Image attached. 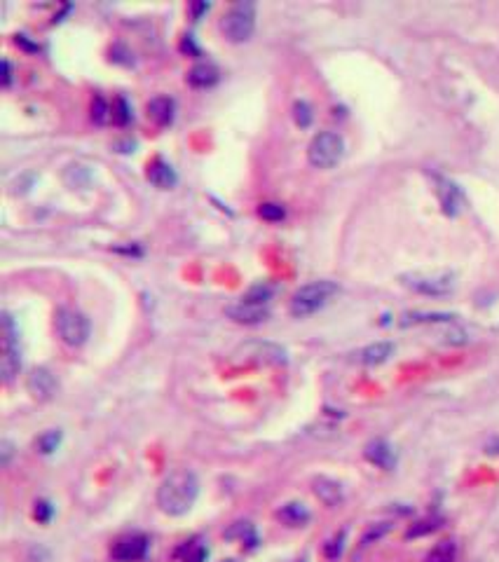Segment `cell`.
Here are the masks:
<instances>
[{"label": "cell", "instance_id": "cell-21", "mask_svg": "<svg viewBox=\"0 0 499 562\" xmlns=\"http://www.w3.org/2000/svg\"><path fill=\"white\" fill-rule=\"evenodd\" d=\"M111 118H113L115 125H120V127H125L127 122L132 120V108H129L127 99H122V96L115 99V103L111 108Z\"/></svg>", "mask_w": 499, "mask_h": 562}, {"label": "cell", "instance_id": "cell-5", "mask_svg": "<svg viewBox=\"0 0 499 562\" xmlns=\"http://www.w3.org/2000/svg\"><path fill=\"white\" fill-rule=\"evenodd\" d=\"M403 286L413 288L415 293L441 298L452 293L455 288V274L452 272H408L401 276Z\"/></svg>", "mask_w": 499, "mask_h": 562}, {"label": "cell", "instance_id": "cell-24", "mask_svg": "<svg viewBox=\"0 0 499 562\" xmlns=\"http://www.w3.org/2000/svg\"><path fill=\"white\" fill-rule=\"evenodd\" d=\"M293 120H296V125L298 127H303L307 129L312 125V120H314V115H312V106L303 101V99H298V101L293 103Z\"/></svg>", "mask_w": 499, "mask_h": 562}, {"label": "cell", "instance_id": "cell-9", "mask_svg": "<svg viewBox=\"0 0 499 562\" xmlns=\"http://www.w3.org/2000/svg\"><path fill=\"white\" fill-rule=\"evenodd\" d=\"M244 354V361H251V364H263V366H279L286 364V352H284L279 344L272 342H249L240 349Z\"/></svg>", "mask_w": 499, "mask_h": 562}, {"label": "cell", "instance_id": "cell-28", "mask_svg": "<svg viewBox=\"0 0 499 562\" xmlns=\"http://www.w3.org/2000/svg\"><path fill=\"white\" fill-rule=\"evenodd\" d=\"M452 314H408L403 317V326L408 323H436V321H452Z\"/></svg>", "mask_w": 499, "mask_h": 562}, {"label": "cell", "instance_id": "cell-32", "mask_svg": "<svg viewBox=\"0 0 499 562\" xmlns=\"http://www.w3.org/2000/svg\"><path fill=\"white\" fill-rule=\"evenodd\" d=\"M52 513H55V506H52L50 502H45V499H40V502H35L33 515H35V520H38V522H50Z\"/></svg>", "mask_w": 499, "mask_h": 562}, {"label": "cell", "instance_id": "cell-19", "mask_svg": "<svg viewBox=\"0 0 499 562\" xmlns=\"http://www.w3.org/2000/svg\"><path fill=\"white\" fill-rule=\"evenodd\" d=\"M277 518L281 522H286V525L291 527H301L305 525L307 520H310V511L305 509L303 504H286V506H281V509L277 511Z\"/></svg>", "mask_w": 499, "mask_h": 562}, {"label": "cell", "instance_id": "cell-33", "mask_svg": "<svg viewBox=\"0 0 499 562\" xmlns=\"http://www.w3.org/2000/svg\"><path fill=\"white\" fill-rule=\"evenodd\" d=\"M28 562H50V551L43 549V546H33L28 551Z\"/></svg>", "mask_w": 499, "mask_h": 562}, {"label": "cell", "instance_id": "cell-1", "mask_svg": "<svg viewBox=\"0 0 499 562\" xmlns=\"http://www.w3.org/2000/svg\"><path fill=\"white\" fill-rule=\"evenodd\" d=\"M199 495V480L193 471L179 468L172 471L159 483L157 490V506L167 515H186L195 506Z\"/></svg>", "mask_w": 499, "mask_h": 562}, {"label": "cell", "instance_id": "cell-22", "mask_svg": "<svg viewBox=\"0 0 499 562\" xmlns=\"http://www.w3.org/2000/svg\"><path fill=\"white\" fill-rule=\"evenodd\" d=\"M61 443V431H45V434L38 438L35 445H38V452H43V455H52Z\"/></svg>", "mask_w": 499, "mask_h": 562}, {"label": "cell", "instance_id": "cell-30", "mask_svg": "<svg viewBox=\"0 0 499 562\" xmlns=\"http://www.w3.org/2000/svg\"><path fill=\"white\" fill-rule=\"evenodd\" d=\"M206 556H209V551H206V546L204 544H188L186 546V558H183V562H204Z\"/></svg>", "mask_w": 499, "mask_h": 562}, {"label": "cell", "instance_id": "cell-13", "mask_svg": "<svg viewBox=\"0 0 499 562\" xmlns=\"http://www.w3.org/2000/svg\"><path fill=\"white\" fill-rule=\"evenodd\" d=\"M148 181L152 183L155 188L159 190H169V188H174L176 186V181H179V176H176L174 172V167L169 164V162H164L162 157H155L148 164Z\"/></svg>", "mask_w": 499, "mask_h": 562}, {"label": "cell", "instance_id": "cell-2", "mask_svg": "<svg viewBox=\"0 0 499 562\" xmlns=\"http://www.w3.org/2000/svg\"><path fill=\"white\" fill-rule=\"evenodd\" d=\"M337 293V286L333 281H312L305 283L291 298V314L298 319L310 317V314L319 312L328 300Z\"/></svg>", "mask_w": 499, "mask_h": 562}, {"label": "cell", "instance_id": "cell-7", "mask_svg": "<svg viewBox=\"0 0 499 562\" xmlns=\"http://www.w3.org/2000/svg\"><path fill=\"white\" fill-rule=\"evenodd\" d=\"M57 333L68 347H80L89 337V321L82 312L71 310V307H61L57 312Z\"/></svg>", "mask_w": 499, "mask_h": 562}, {"label": "cell", "instance_id": "cell-11", "mask_svg": "<svg viewBox=\"0 0 499 562\" xmlns=\"http://www.w3.org/2000/svg\"><path fill=\"white\" fill-rule=\"evenodd\" d=\"M436 192H439V199H441V209H443V213L457 215L459 211H462V206H464L462 190H459L452 181L441 179V176H436Z\"/></svg>", "mask_w": 499, "mask_h": 562}, {"label": "cell", "instance_id": "cell-14", "mask_svg": "<svg viewBox=\"0 0 499 562\" xmlns=\"http://www.w3.org/2000/svg\"><path fill=\"white\" fill-rule=\"evenodd\" d=\"M174 115H176V103L172 96H152L148 101V118L155 122L159 127H169L174 122Z\"/></svg>", "mask_w": 499, "mask_h": 562}, {"label": "cell", "instance_id": "cell-26", "mask_svg": "<svg viewBox=\"0 0 499 562\" xmlns=\"http://www.w3.org/2000/svg\"><path fill=\"white\" fill-rule=\"evenodd\" d=\"M111 118V106L106 103L103 96H94V103H91V120L96 125H106V120Z\"/></svg>", "mask_w": 499, "mask_h": 562}, {"label": "cell", "instance_id": "cell-25", "mask_svg": "<svg viewBox=\"0 0 499 562\" xmlns=\"http://www.w3.org/2000/svg\"><path fill=\"white\" fill-rule=\"evenodd\" d=\"M391 529L389 522H378V525H371L364 532V536H361V549H366V546H371L373 541H378V539H382L387 532Z\"/></svg>", "mask_w": 499, "mask_h": 562}, {"label": "cell", "instance_id": "cell-12", "mask_svg": "<svg viewBox=\"0 0 499 562\" xmlns=\"http://www.w3.org/2000/svg\"><path fill=\"white\" fill-rule=\"evenodd\" d=\"M26 387H28V391H30V394H33L35 398H40V401H45V398H50L52 394H55L57 380H55V375H52V373L47 371V368H35V371L28 375Z\"/></svg>", "mask_w": 499, "mask_h": 562}, {"label": "cell", "instance_id": "cell-10", "mask_svg": "<svg viewBox=\"0 0 499 562\" xmlns=\"http://www.w3.org/2000/svg\"><path fill=\"white\" fill-rule=\"evenodd\" d=\"M225 314L235 323H244V326H256V323H263L270 317V310H267V305H260V303H249V300H240V303L230 305Z\"/></svg>", "mask_w": 499, "mask_h": 562}, {"label": "cell", "instance_id": "cell-35", "mask_svg": "<svg viewBox=\"0 0 499 562\" xmlns=\"http://www.w3.org/2000/svg\"><path fill=\"white\" fill-rule=\"evenodd\" d=\"M0 68H3V78H0V84H3V87H10V82H12V66H10V61L3 59V61H0Z\"/></svg>", "mask_w": 499, "mask_h": 562}, {"label": "cell", "instance_id": "cell-18", "mask_svg": "<svg viewBox=\"0 0 499 562\" xmlns=\"http://www.w3.org/2000/svg\"><path fill=\"white\" fill-rule=\"evenodd\" d=\"M391 354H394V344L391 342H375L359 352V361L364 366H380L385 364Z\"/></svg>", "mask_w": 499, "mask_h": 562}, {"label": "cell", "instance_id": "cell-17", "mask_svg": "<svg viewBox=\"0 0 499 562\" xmlns=\"http://www.w3.org/2000/svg\"><path fill=\"white\" fill-rule=\"evenodd\" d=\"M314 495H317L326 506H337L344 499L340 483L331 480V478H317V480H314Z\"/></svg>", "mask_w": 499, "mask_h": 562}, {"label": "cell", "instance_id": "cell-38", "mask_svg": "<svg viewBox=\"0 0 499 562\" xmlns=\"http://www.w3.org/2000/svg\"><path fill=\"white\" fill-rule=\"evenodd\" d=\"M488 452L490 455H499V438H495V441L488 445Z\"/></svg>", "mask_w": 499, "mask_h": 562}, {"label": "cell", "instance_id": "cell-34", "mask_svg": "<svg viewBox=\"0 0 499 562\" xmlns=\"http://www.w3.org/2000/svg\"><path fill=\"white\" fill-rule=\"evenodd\" d=\"M12 459V443L10 441H0V464L7 466Z\"/></svg>", "mask_w": 499, "mask_h": 562}, {"label": "cell", "instance_id": "cell-3", "mask_svg": "<svg viewBox=\"0 0 499 562\" xmlns=\"http://www.w3.org/2000/svg\"><path fill=\"white\" fill-rule=\"evenodd\" d=\"M253 28H256V5L251 0L235 3L220 19V30L230 43L249 40Z\"/></svg>", "mask_w": 499, "mask_h": 562}, {"label": "cell", "instance_id": "cell-8", "mask_svg": "<svg viewBox=\"0 0 499 562\" xmlns=\"http://www.w3.org/2000/svg\"><path fill=\"white\" fill-rule=\"evenodd\" d=\"M148 536L143 534H127L118 539L111 549V558L115 562H139L148 556Z\"/></svg>", "mask_w": 499, "mask_h": 562}, {"label": "cell", "instance_id": "cell-27", "mask_svg": "<svg viewBox=\"0 0 499 562\" xmlns=\"http://www.w3.org/2000/svg\"><path fill=\"white\" fill-rule=\"evenodd\" d=\"M258 215H260V218H263V220L277 223V220L284 218V215H286V211H284V206H281V204L267 202V204H260V206H258Z\"/></svg>", "mask_w": 499, "mask_h": 562}, {"label": "cell", "instance_id": "cell-29", "mask_svg": "<svg viewBox=\"0 0 499 562\" xmlns=\"http://www.w3.org/2000/svg\"><path fill=\"white\" fill-rule=\"evenodd\" d=\"M342 551H344V532H340L337 536H333L331 541H328L326 546H324V556L328 558V560H337L342 556Z\"/></svg>", "mask_w": 499, "mask_h": 562}, {"label": "cell", "instance_id": "cell-36", "mask_svg": "<svg viewBox=\"0 0 499 562\" xmlns=\"http://www.w3.org/2000/svg\"><path fill=\"white\" fill-rule=\"evenodd\" d=\"M181 50H183V52H190V54H199V50H197V45L193 43V38H190V35H186V38H183V43H181Z\"/></svg>", "mask_w": 499, "mask_h": 562}, {"label": "cell", "instance_id": "cell-31", "mask_svg": "<svg viewBox=\"0 0 499 562\" xmlns=\"http://www.w3.org/2000/svg\"><path fill=\"white\" fill-rule=\"evenodd\" d=\"M272 296V288L270 286H253L247 296H244V300H249V303H260V305H267V300H270Z\"/></svg>", "mask_w": 499, "mask_h": 562}, {"label": "cell", "instance_id": "cell-6", "mask_svg": "<svg viewBox=\"0 0 499 562\" xmlns=\"http://www.w3.org/2000/svg\"><path fill=\"white\" fill-rule=\"evenodd\" d=\"M21 356H19V330L14 326L10 314H3V359H0V375L3 382L10 384L19 375Z\"/></svg>", "mask_w": 499, "mask_h": 562}, {"label": "cell", "instance_id": "cell-15", "mask_svg": "<svg viewBox=\"0 0 499 562\" xmlns=\"http://www.w3.org/2000/svg\"><path fill=\"white\" fill-rule=\"evenodd\" d=\"M366 459L373 461L375 466L387 468V471L396 466V452H394V448H391L387 441H373V443H368Z\"/></svg>", "mask_w": 499, "mask_h": 562}, {"label": "cell", "instance_id": "cell-20", "mask_svg": "<svg viewBox=\"0 0 499 562\" xmlns=\"http://www.w3.org/2000/svg\"><path fill=\"white\" fill-rule=\"evenodd\" d=\"M457 558V546L455 541H441L436 544L429 556L425 558V562H455Z\"/></svg>", "mask_w": 499, "mask_h": 562}, {"label": "cell", "instance_id": "cell-16", "mask_svg": "<svg viewBox=\"0 0 499 562\" xmlns=\"http://www.w3.org/2000/svg\"><path fill=\"white\" fill-rule=\"evenodd\" d=\"M218 78H220V73L211 61H199V64H195L188 71V82L193 84V87H211V84L218 82Z\"/></svg>", "mask_w": 499, "mask_h": 562}, {"label": "cell", "instance_id": "cell-23", "mask_svg": "<svg viewBox=\"0 0 499 562\" xmlns=\"http://www.w3.org/2000/svg\"><path fill=\"white\" fill-rule=\"evenodd\" d=\"M439 527H441V518H427V520L415 522V525H413L408 532H405V536H408V539H417V536H425V534L436 532Z\"/></svg>", "mask_w": 499, "mask_h": 562}, {"label": "cell", "instance_id": "cell-37", "mask_svg": "<svg viewBox=\"0 0 499 562\" xmlns=\"http://www.w3.org/2000/svg\"><path fill=\"white\" fill-rule=\"evenodd\" d=\"M190 10H193V19H199V14L209 10V3H195L193 7H190Z\"/></svg>", "mask_w": 499, "mask_h": 562}, {"label": "cell", "instance_id": "cell-4", "mask_svg": "<svg viewBox=\"0 0 499 562\" xmlns=\"http://www.w3.org/2000/svg\"><path fill=\"white\" fill-rule=\"evenodd\" d=\"M344 141L335 132H319L312 138L310 148H307V159L317 169H331L342 159Z\"/></svg>", "mask_w": 499, "mask_h": 562}]
</instances>
